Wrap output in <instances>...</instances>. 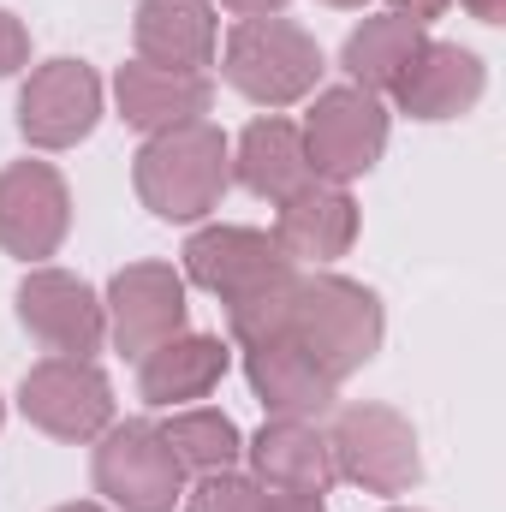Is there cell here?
I'll use <instances>...</instances> for the list:
<instances>
[{
	"label": "cell",
	"mask_w": 506,
	"mask_h": 512,
	"mask_svg": "<svg viewBox=\"0 0 506 512\" xmlns=\"http://www.w3.org/2000/svg\"><path fill=\"white\" fill-rule=\"evenodd\" d=\"M131 185H137V203L167 227L209 221L233 191V143L209 120L155 131L131 155Z\"/></svg>",
	"instance_id": "obj_1"
},
{
	"label": "cell",
	"mask_w": 506,
	"mask_h": 512,
	"mask_svg": "<svg viewBox=\"0 0 506 512\" xmlns=\"http://www.w3.org/2000/svg\"><path fill=\"white\" fill-rule=\"evenodd\" d=\"M334 382L358 376L387 340V310L364 280H346L334 268H304L298 298H292V328H286Z\"/></svg>",
	"instance_id": "obj_2"
},
{
	"label": "cell",
	"mask_w": 506,
	"mask_h": 512,
	"mask_svg": "<svg viewBox=\"0 0 506 512\" xmlns=\"http://www.w3.org/2000/svg\"><path fill=\"white\" fill-rule=\"evenodd\" d=\"M322 42L292 18H239L221 42V78L268 114L310 102L322 90Z\"/></svg>",
	"instance_id": "obj_3"
},
{
	"label": "cell",
	"mask_w": 506,
	"mask_h": 512,
	"mask_svg": "<svg viewBox=\"0 0 506 512\" xmlns=\"http://www.w3.org/2000/svg\"><path fill=\"white\" fill-rule=\"evenodd\" d=\"M328 453H334V471L364 489V495H411L423 483V453H417V429L405 411L376 405V399H358V405H340L334 411V429H328Z\"/></svg>",
	"instance_id": "obj_4"
},
{
	"label": "cell",
	"mask_w": 506,
	"mask_h": 512,
	"mask_svg": "<svg viewBox=\"0 0 506 512\" xmlns=\"http://www.w3.org/2000/svg\"><path fill=\"white\" fill-rule=\"evenodd\" d=\"M90 477L114 512H173L185 501V471L149 417H126V423L114 417L96 435Z\"/></svg>",
	"instance_id": "obj_5"
},
{
	"label": "cell",
	"mask_w": 506,
	"mask_h": 512,
	"mask_svg": "<svg viewBox=\"0 0 506 512\" xmlns=\"http://www.w3.org/2000/svg\"><path fill=\"white\" fill-rule=\"evenodd\" d=\"M304 131V155H310V173L328 179V185H352L364 173H376V161L387 155V108L381 96L358 90V84H334V90H316L310 96V114L298 120Z\"/></svg>",
	"instance_id": "obj_6"
},
{
	"label": "cell",
	"mask_w": 506,
	"mask_h": 512,
	"mask_svg": "<svg viewBox=\"0 0 506 512\" xmlns=\"http://www.w3.org/2000/svg\"><path fill=\"white\" fill-rule=\"evenodd\" d=\"M18 411H24L30 429H42L54 441H72V447H90L114 423V382L96 370V358H60V352H48L42 364L24 370Z\"/></svg>",
	"instance_id": "obj_7"
},
{
	"label": "cell",
	"mask_w": 506,
	"mask_h": 512,
	"mask_svg": "<svg viewBox=\"0 0 506 512\" xmlns=\"http://www.w3.org/2000/svg\"><path fill=\"white\" fill-rule=\"evenodd\" d=\"M102 102H108V90H102L90 60H72V54L42 60L18 90V137L42 155L78 149L102 126Z\"/></svg>",
	"instance_id": "obj_8"
},
{
	"label": "cell",
	"mask_w": 506,
	"mask_h": 512,
	"mask_svg": "<svg viewBox=\"0 0 506 512\" xmlns=\"http://www.w3.org/2000/svg\"><path fill=\"white\" fill-rule=\"evenodd\" d=\"M12 304H18L24 334L42 340V346L60 352V358H96L102 340H108L102 292H96L84 274H72V268H48V262H36V268L18 280Z\"/></svg>",
	"instance_id": "obj_9"
},
{
	"label": "cell",
	"mask_w": 506,
	"mask_h": 512,
	"mask_svg": "<svg viewBox=\"0 0 506 512\" xmlns=\"http://www.w3.org/2000/svg\"><path fill=\"white\" fill-rule=\"evenodd\" d=\"M102 310H108V340L120 358H143L155 352L161 340L185 334L191 328V304H185V274L173 262H126L108 292H102Z\"/></svg>",
	"instance_id": "obj_10"
},
{
	"label": "cell",
	"mask_w": 506,
	"mask_h": 512,
	"mask_svg": "<svg viewBox=\"0 0 506 512\" xmlns=\"http://www.w3.org/2000/svg\"><path fill=\"white\" fill-rule=\"evenodd\" d=\"M72 233V185L54 161L0 167V251L18 262H48Z\"/></svg>",
	"instance_id": "obj_11"
},
{
	"label": "cell",
	"mask_w": 506,
	"mask_h": 512,
	"mask_svg": "<svg viewBox=\"0 0 506 512\" xmlns=\"http://www.w3.org/2000/svg\"><path fill=\"white\" fill-rule=\"evenodd\" d=\"M179 256H185V286H203L221 304H239V298H251L262 286H274L280 274H292L280 245L262 227H239V221L197 227Z\"/></svg>",
	"instance_id": "obj_12"
},
{
	"label": "cell",
	"mask_w": 506,
	"mask_h": 512,
	"mask_svg": "<svg viewBox=\"0 0 506 512\" xmlns=\"http://www.w3.org/2000/svg\"><path fill=\"white\" fill-rule=\"evenodd\" d=\"M358 203L346 185L310 179L304 191H292L286 203H274V245L292 268H334L340 256L358 245Z\"/></svg>",
	"instance_id": "obj_13"
},
{
	"label": "cell",
	"mask_w": 506,
	"mask_h": 512,
	"mask_svg": "<svg viewBox=\"0 0 506 512\" xmlns=\"http://www.w3.org/2000/svg\"><path fill=\"white\" fill-rule=\"evenodd\" d=\"M489 90V66L459 48V42H423V54L405 66V78L393 84V108L405 120H423V126H441V120H465Z\"/></svg>",
	"instance_id": "obj_14"
},
{
	"label": "cell",
	"mask_w": 506,
	"mask_h": 512,
	"mask_svg": "<svg viewBox=\"0 0 506 512\" xmlns=\"http://www.w3.org/2000/svg\"><path fill=\"white\" fill-rule=\"evenodd\" d=\"M245 382H251L256 405L268 417H292V423H322L334 411V399H340V382L292 334L245 346Z\"/></svg>",
	"instance_id": "obj_15"
},
{
	"label": "cell",
	"mask_w": 506,
	"mask_h": 512,
	"mask_svg": "<svg viewBox=\"0 0 506 512\" xmlns=\"http://www.w3.org/2000/svg\"><path fill=\"white\" fill-rule=\"evenodd\" d=\"M245 465H251L256 489L274 495H328L340 483L334 453H328V429L322 423H292V417H268L245 441Z\"/></svg>",
	"instance_id": "obj_16"
},
{
	"label": "cell",
	"mask_w": 506,
	"mask_h": 512,
	"mask_svg": "<svg viewBox=\"0 0 506 512\" xmlns=\"http://www.w3.org/2000/svg\"><path fill=\"white\" fill-rule=\"evenodd\" d=\"M137 60L167 72H209L221 54V18L215 0H137L131 12Z\"/></svg>",
	"instance_id": "obj_17"
},
{
	"label": "cell",
	"mask_w": 506,
	"mask_h": 512,
	"mask_svg": "<svg viewBox=\"0 0 506 512\" xmlns=\"http://www.w3.org/2000/svg\"><path fill=\"white\" fill-rule=\"evenodd\" d=\"M233 370V346L221 334H173L161 340L155 352L137 358V399L155 405V411H179V405H197L209 399L221 376Z\"/></svg>",
	"instance_id": "obj_18"
},
{
	"label": "cell",
	"mask_w": 506,
	"mask_h": 512,
	"mask_svg": "<svg viewBox=\"0 0 506 512\" xmlns=\"http://www.w3.org/2000/svg\"><path fill=\"white\" fill-rule=\"evenodd\" d=\"M209 102H215L209 72H167V66H149V60H131V66L114 72V108L143 137L203 120Z\"/></svg>",
	"instance_id": "obj_19"
},
{
	"label": "cell",
	"mask_w": 506,
	"mask_h": 512,
	"mask_svg": "<svg viewBox=\"0 0 506 512\" xmlns=\"http://www.w3.org/2000/svg\"><path fill=\"white\" fill-rule=\"evenodd\" d=\"M316 173H310V155H304V131L286 114H256L251 126L239 131L233 143V185H245L262 203H286L292 191H304Z\"/></svg>",
	"instance_id": "obj_20"
},
{
	"label": "cell",
	"mask_w": 506,
	"mask_h": 512,
	"mask_svg": "<svg viewBox=\"0 0 506 512\" xmlns=\"http://www.w3.org/2000/svg\"><path fill=\"white\" fill-rule=\"evenodd\" d=\"M423 42H429L423 24H411V18H399V12H376V18H364V24L346 36L340 66H346V78H352L358 90L393 96V84H399L405 66L423 54Z\"/></svg>",
	"instance_id": "obj_21"
},
{
	"label": "cell",
	"mask_w": 506,
	"mask_h": 512,
	"mask_svg": "<svg viewBox=\"0 0 506 512\" xmlns=\"http://www.w3.org/2000/svg\"><path fill=\"white\" fill-rule=\"evenodd\" d=\"M155 429H161V441L173 447V459H179L185 477L233 471V465L245 459V429H239L227 411H215V405H179V411H167Z\"/></svg>",
	"instance_id": "obj_22"
},
{
	"label": "cell",
	"mask_w": 506,
	"mask_h": 512,
	"mask_svg": "<svg viewBox=\"0 0 506 512\" xmlns=\"http://www.w3.org/2000/svg\"><path fill=\"white\" fill-rule=\"evenodd\" d=\"M262 507V489H256L251 471H203L185 483V512H256Z\"/></svg>",
	"instance_id": "obj_23"
},
{
	"label": "cell",
	"mask_w": 506,
	"mask_h": 512,
	"mask_svg": "<svg viewBox=\"0 0 506 512\" xmlns=\"http://www.w3.org/2000/svg\"><path fill=\"white\" fill-rule=\"evenodd\" d=\"M24 66H30V24L0 6V78H12Z\"/></svg>",
	"instance_id": "obj_24"
},
{
	"label": "cell",
	"mask_w": 506,
	"mask_h": 512,
	"mask_svg": "<svg viewBox=\"0 0 506 512\" xmlns=\"http://www.w3.org/2000/svg\"><path fill=\"white\" fill-rule=\"evenodd\" d=\"M256 512H328V501L322 495H274V489H262Z\"/></svg>",
	"instance_id": "obj_25"
},
{
	"label": "cell",
	"mask_w": 506,
	"mask_h": 512,
	"mask_svg": "<svg viewBox=\"0 0 506 512\" xmlns=\"http://www.w3.org/2000/svg\"><path fill=\"white\" fill-rule=\"evenodd\" d=\"M387 6H393L399 18H411V24H423V30H429V24H435L453 0H387Z\"/></svg>",
	"instance_id": "obj_26"
},
{
	"label": "cell",
	"mask_w": 506,
	"mask_h": 512,
	"mask_svg": "<svg viewBox=\"0 0 506 512\" xmlns=\"http://www.w3.org/2000/svg\"><path fill=\"white\" fill-rule=\"evenodd\" d=\"M215 6H227L239 18H280L286 12V0H215Z\"/></svg>",
	"instance_id": "obj_27"
},
{
	"label": "cell",
	"mask_w": 506,
	"mask_h": 512,
	"mask_svg": "<svg viewBox=\"0 0 506 512\" xmlns=\"http://www.w3.org/2000/svg\"><path fill=\"white\" fill-rule=\"evenodd\" d=\"M477 24H506V0H459Z\"/></svg>",
	"instance_id": "obj_28"
},
{
	"label": "cell",
	"mask_w": 506,
	"mask_h": 512,
	"mask_svg": "<svg viewBox=\"0 0 506 512\" xmlns=\"http://www.w3.org/2000/svg\"><path fill=\"white\" fill-rule=\"evenodd\" d=\"M54 512H114V507H96V501H66V507H54Z\"/></svg>",
	"instance_id": "obj_29"
},
{
	"label": "cell",
	"mask_w": 506,
	"mask_h": 512,
	"mask_svg": "<svg viewBox=\"0 0 506 512\" xmlns=\"http://www.w3.org/2000/svg\"><path fill=\"white\" fill-rule=\"evenodd\" d=\"M322 6H334V12H358L364 0H322Z\"/></svg>",
	"instance_id": "obj_30"
},
{
	"label": "cell",
	"mask_w": 506,
	"mask_h": 512,
	"mask_svg": "<svg viewBox=\"0 0 506 512\" xmlns=\"http://www.w3.org/2000/svg\"><path fill=\"white\" fill-rule=\"evenodd\" d=\"M0 429H6V399H0Z\"/></svg>",
	"instance_id": "obj_31"
},
{
	"label": "cell",
	"mask_w": 506,
	"mask_h": 512,
	"mask_svg": "<svg viewBox=\"0 0 506 512\" xmlns=\"http://www.w3.org/2000/svg\"><path fill=\"white\" fill-rule=\"evenodd\" d=\"M387 512H423V507H387Z\"/></svg>",
	"instance_id": "obj_32"
}]
</instances>
